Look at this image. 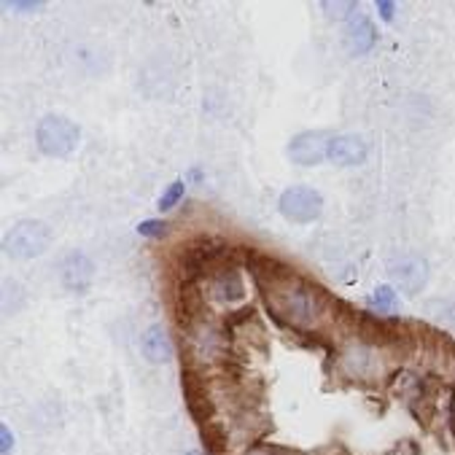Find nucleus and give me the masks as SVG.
I'll return each instance as SVG.
<instances>
[{"mask_svg": "<svg viewBox=\"0 0 455 455\" xmlns=\"http://www.w3.org/2000/svg\"><path fill=\"white\" fill-rule=\"evenodd\" d=\"M36 140H38V148L46 154V156H68L78 148V140H81V130L76 122L65 119V116H57V114H49L38 122V130H36Z\"/></svg>", "mask_w": 455, "mask_h": 455, "instance_id": "f257e3e1", "label": "nucleus"}, {"mask_svg": "<svg viewBox=\"0 0 455 455\" xmlns=\"http://www.w3.org/2000/svg\"><path fill=\"white\" fill-rule=\"evenodd\" d=\"M49 243H52V229L44 221L25 219L6 232L4 251L14 259H36L49 248Z\"/></svg>", "mask_w": 455, "mask_h": 455, "instance_id": "f03ea898", "label": "nucleus"}, {"mask_svg": "<svg viewBox=\"0 0 455 455\" xmlns=\"http://www.w3.org/2000/svg\"><path fill=\"white\" fill-rule=\"evenodd\" d=\"M281 213L294 224H310L323 211V197L310 187H289L278 203Z\"/></svg>", "mask_w": 455, "mask_h": 455, "instance_id": "7ed1b4c3", "label": "nucleus"}, {"mask_svg": "<svg viewBox=\"0 0 455 455\" xmlns=\"http://www.w3.org/2000/svg\"><path fill=\"white\" fill-rule=\"evenodd\" d=\"M184 378V396H187V407H189V415L197 420V426H208L213 423V399L208 394V386L205 380L200 378V372L195 367H184L180 372Z\"/></svg>", "mask_w": 455, "mask_h": 455, "instance_id": "20e7f679", "label": "nucleus"}, {"mask_svg": "<svg viewBox=\"0 0 455 455\" xmlns=\"http://www.w3.org/2000/svg\"><path fill=\"white\" fill-rule=\"evenodd\" d=\"M329 140L331 138L326 132H299L289 143V156L305 167L321 164L323 159H329Z\"/></svg>", "mask_w": 455, "mask_h": 455, "instance_id": "39448f33", "label": "nucleus"}, {"mask_svg": "<svg viewBox=\"0 0 455 455\" xmlns=\"http://www.w3.org/2000/svg\"><path fill=\"white\" fill-rule=\"evenodd\" d=\"M92 278H95V264L86 253L73 251V253L65 256V261H62V283H65L68 291H76V294L86 291L89 283H92Z\"/></svg>", "mask_w": 455, "mask_h": 455, "instance_id": "423d86ee", "label": "nucleus"}, {"mask_svg": "<svg viewBox=\"0 0 455 455\" xmlns=\"http://www.w3.org/2000/svg\"><path fill=\"white\" fill-rule=\"evenodd\" d=\"M367 159V143L361 135H337L329 140V162L353 167Z\"/></svg>", "mask_w": 455, "mask_h": 455, "instance_id": "0eeeda50", "label": "nucleus"}, {"mask_svg": "<svg viewBox=\"0 0 455 455\" xmlns=\"http://www.w3.org/2000/svg\"><path fill=\"white\" fill-rule=\"evenodd\" d=\"M211 289L216 294V299H224V302H235V299H243L245 294V286H243V278H240V267L237 261L221 267L216 275L211 278Z\"/></svg>", "mask_w": 455, "mask_h": 455, "instance_id": "6e6552de", "label": "nucleus"}, {"mask_svg": "<svg viewBox=\"0 0 455 455\" xmlns=\"http://www.w3.org/2000/svg\"><path fill=\"white\" fill-rule=\"evenodd\" d=\"M140 347H143V355L151 361V363H164L172 358V345H170V337L167 331L154 323L143 331V339H140Z\"/></svg>", "mask_w": 455, "mask_h": 455, "instance_id": "1a4fd4ad", "label": "nucleus"}, {"mask_svg": "<svg viewBox=\"0 0 455 455\" xmlns=\"http://www.w3.org/2000/svg\"><path fill=\"white\" fill-rule=\"evenodd\" d=\"M347 36H350V49H353L355 54H367V52L375 46V41H378L375 25H372L367 17H363L361 12L353 14L350 28H347Z\"/></svg>", "mask_w": 455, "mask_h": 455, "instance_id": "9d476101", "label": "nucleus"}, {"mask_svg": "<svg viewBox=\"0 0 455 455\" xmlns=\"http://www.w3.org/2000/svg\"><path fill=\"white\" fill-rule=\"evenodd\" d=\"M394 275L396 281L402 283V289L407 291H420L426 286V261L410 256V259H402V264L394 267Z\"/></svg>", "mask_w": 455, "mask_h": 455, "instance_id": "9b49d317", "label": "nucleus"}, {"mask_svg": "<svg viewBox=\"0 0 455 455\" xmlns=\"http://www.w3.org/2000/svg\"><path fill=\"white\" fill-rule=\"evenodd\" d=\"M345 367L353 378H372L378 370V358L372 355V350H367L363 345H355L345 353Z\"/></svg>", "mask_w": 455, "mask_h": 455, "instance_id": "f8f14e48", "label": "nucleus"}, {"mask_svg": "<svg viewBox=\"0 0 455 455\" xmlns=\"http://www.w3.org/2000/svg\"><path fill=\"white\" fill-rule=\"evenodd\" d=\"M370 305L378 310V313H394L396 310V294L391 286H378L370 297Z\"/></svg>", "mask_w": 455, "mask_h": 455, "instance_id": "ddd939ff", "label": "nucleus"}, {"mask_svg": "<svg viewBox=\"0 0 455 455\" xmlns=\"http://www.w3.org/2000/svg\"><path fill=\"white\" fill-rule=\"evenodd\" d=\"M187 187H184V180H172V184L164 189V195L159 197V211H170L180 203V197H184Z\"/></svg>", "mask_w": 455, "mask_h": 455, "instance_id": "4468645a", "label": "nucleus"}, {"mask_svg": "<svg viewBox=\"0 0 455 455\" xmlns=\"http://www.w3.org/2000/svg\"><path fill=\"white\" fill-rule=\"evenodd\" d=\"M138 232H140L143 237H164L167 224L159 221V219H148V221H140V224H138Z\"/></svg>", "mask_w": 455, "mask_h": 455, "instance_id": "2eb2a0df", "label": "nucleus"}, {"mask_svg": "<svg viewBox=\"0 0 455 455\" xmlns=\"http://www.w3.org/2000/svg\"><path fill=\"white\" fill-rule=\"evenodd\" d=\"M12 447H14V436H12V431H9V426H6V423H0V452L9 455V452H12Z\"/></svg>", "mask_w": 455, "mask_h": 455, "instance_id": "dca6fc26", "label": "nucleus"}, {"mask_svg": "<svg viewBox=\"0 0 455 455\" xmlns=\"http://www.w3.org/2000/svg\"><path fill=\"white\" fill-rule=\"evenodd\" d=\"M6 6L14 9V12H38V9H44L41 0H30V4H25V0H9Z\"/></svg>", "mask_w": 455, "mask_h": 455, "instance_id": "f3484780", "label": "nucleus"}, {"mask_svg": "<svg viewBox=\"0 0 455 455\" xmlns=\"http://www.w3.org/2000/svg\"><path fill=\"white\" fill-rule=\"evenodd\" d=\"M378 12H380L383 22H394V12H396V6H394V4H388V0H378Z\"/></svg>", "mask_w": 455, "mask_h": 455, "instance_id": "a211bd4d", "label": "nucleus"}, {"mask_svg": "<svg viewBox=\"0 0 455 455\" xmlns=\"http://www.w3.org/2000/svg\"><path fill=\"white\" fill-rule=\"evenodd\" d=\"M326 12H355L353 4H323Z\"/></svg>", "mask_w": 455, "mask_h": 455, "instance_id": "6ab92c4d", "label": "nucleus"}, {"mask_svg": "<svg viewBox=\"0 0 455 455\" xmlns=\"http://www.w3.org/2000/svg\"><path fill=\"white\" fill-rule=\"evenodd\" d=\"M187 455H203V452H197V450H189Z\"/></svg>", "mask_w": 455, "mask_h": 455, "instance_id": "aec40b11", "label": "nucleus"}, {"mask_svg": "<svg viewBox=\"0 0 455 455\" xmlns=\"http://www.w3.org/2000/svg\"><path fill=\"white\" fill-rule=\"evenodd\" d=\"M259 455H267V452H259ZM269 455H272V452H269Z\"/></svg>", "mask_w": 455, "mask_h": 455, "instance_id": "412c9836", "label": "nucleus"}]
</instances>
